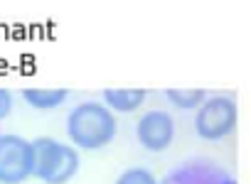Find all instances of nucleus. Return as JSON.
<instances>
[{
  "label": "nucleus",
  "instance_id": "obj_1",
  "mask_svg": "<svg viewBox=\"0 0 251 184\" xmlns=\"http://www.w3.org/2000/svg\"><path fill=\"white\" fill-rule=\"evenodd\" d=\"M116 133H118V120L103 103L84 101L74 106L67 115V135L74 142L72 147L101 150L116 138Z\"/></svg>",
  "mask_w": 251,
  "mask_h": 184
},
{
  "label": "nucleus",
  "instance_id": "obj_2",
  "mask_svg": "<svg viewBox=\"0 0 251 184\" xmlns=\"http://www.w3.org/2000/svg\"><path fill=\"white\" fill-rule=\"evenodd\" d=\"M32 145V177L42 179L45 184H67L79 172L81 157L79 152L52 138H37Z\"/></svg>",
  "mask_w": 251,
  "mask_h": 184
},
{
  "label": "nucleus",
  "instance_id": "obj_3",
  "mask_svg": "<svg viewBox=\"0 0 251 184\" xmlns=\"http://www.w3.org/2000/svg\"><path fill=\"white\" fill-rule=\"evenodd\" d=\"M236 118H239V111H236L234 98H229V96H207L204 103L197 108L195 133L202 140H209V142L224 140L226 135L234 133Z\"/></svg>",
  "mask_w": 251,
  "mask_h": 184
},
{
  "label": "nucleus",
  "instance_id": "obj_4",
  "mask_svg": "<svg viewBox=\"0 0 251 184\" xmlns=\"http://www.w3.org/2000/svg\"><path fill=\"white\" fill-rule=\"evenodd\" d=\"M32 177V145L20 135H0V184H23Z\"/></svg>",
  "mask_w": 251,
  "mask_h": 184
},
{
  "label": "nucleus",
  "instance_id": "obj_5",
  "mask_svg": "<svg viewBox=\"0 0 251 184\" xmlns=\"http://www.w3.org/2000/svg\"><path fill=\"white\" fill-rule=\"evenodd\" d=\"M138 142L151 152H163L175 140V120L168 111H148L136 125Z\"/></svg>",
  "mask_w": 251,
  "mask_h": 184
},
{
  "label": "nucleus",
  "instance_id": "obj_6",
  "mask_svg": "<svg viewBox=\"0 0 251 184\" xmlns=\"http://www.w3.org/2000/svg\"><path fill=\"white\" fill-rule=\"evenodd\" d=\"M165 184H236V182L229 179V174L222 172L219 167L202 160H192L170 172L165 177Z\"/></svg>",
  "mask_w": 251,
  "mask_h": 184
},
{
  "label": "nucleus",
  "instance_id": "obj_7",
  "mask_svg": "<svg viewBox=\"0 0 251 184\" xmlns=\"http://www.w3.org/2000/svg\"><path fill=\"white\" fill-rule=\"evenodd\" d=\"M148 93L146 89H106L103 91V106L113 113H133L146 103Z\"/></svg>",
  "mask_w": 251,
  "mask_h": 184
},
{
  "label": "nucleus",
  "instance_id": "obj_8",
  "mask_svg": "<svg viewBox=\"0 0 251 184\" xmlns=\"http://www.w3.org/2000/svg\"><path fill=\"white\" fill-rule=\"evenodd\" d=\"M23 98L37 111H52V108H59L69 98V91L67 89H23Z\"/></svg>",
  "mask_w": 251,
  "mask_h": 184
},
{
  "label": "nucleus",
  "instance_id": "obj_9",
  "mask_svg": "<svg viewBox=\"0 0 251 184\" xmlns=\"http://www.w3.org/2000/svg\"><path fill=\"white\" fill-rule=\"evenodd\" d=\"M165 98L175 106V108H182V111H192V108H200L207 98V91L204 89H168L165 91Z\"/></svg>",
  "mask_w": 251,
  "mask_h": 184
},
{
  "label": "nucleus",
  "instance_id": "obj_10",
  "mask_svg": "<svg viewBox=\"0 0 251 184\" xmlns=\"http://www.w3.org/2000/svg\"><path fill=\"white\" fill-rule=\"evenodd\" d=\"M116 184H160V182H158V177L151 169H146V167H131V169H126L116 179Z\"/></svg>",
  "mask_w": 251,
  "mask_h": 184
},
{
  "label": "nucleus",
  "instance_id": "obj_11",
  "mask_svg": "<svg viewBox=\"0 0 251 184\" xmlns=\"http://www.w3.org/2000/svg\"><path fill=\"white\" fill-rule=\"evenodd\" d=\"M13 111V93L5 91V89H0V120L8 118Z\"/></svg>",
  "mask_w": 251,
  "mask_h": 184
}]
</instances>
